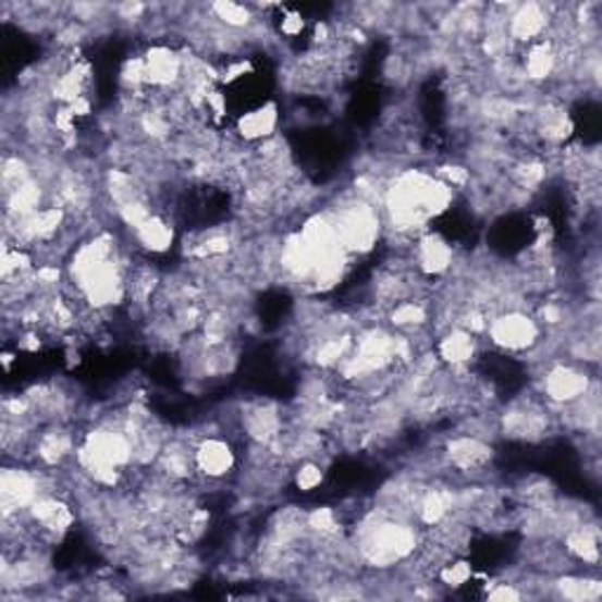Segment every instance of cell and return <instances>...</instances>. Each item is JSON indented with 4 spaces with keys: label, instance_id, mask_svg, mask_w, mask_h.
Returning <instances> with one entry per match:
<instances>
[{
    "label": "cell",
    "instance_id": "ba28073f",
    "mask_svg": "<svg viewBox=\"0 0 602 602\" xmlns=\"http://www.w3.org/2000/svg\"><path fill=\"white\" fill-rule=\"evenodd\" d=\"M132 245L146 257H163L177 243V226L170 217L153 212L146 222L130 233Z\"/></svg>",
    "mask_w": 602,
    "mask_h": 602
},
{
    "label": "cell",
    "instance_id": "277c9868",
    "mask_svg": "<svg viewBox=\"0 0 602 602\" xmlns=\"http://www.w3.org/2000/svg\"><path fill=\"white\" fill-rule=\"evenodd\" d=\"M196 459V480L217 484L236 476L241 457L236 447L222 433L202 435L194 447Z\"/></svg>",
    "mask_w": 602,
    "mask_h": 602
},
{
    "label": "cell",
    "instance_id": "8fae6325",
    "mask_svg": "<svg viewBox=\"0 0 602 602\" xmlns=\"http://www.w3.org/2000/svg\"><path fill=\"white\" fill-rule=\"evenodd\" d=\"M520 69L525 81L532 87H546L557 76V50L549 38H541L532 46L523 48Z\"/></svg>",
    "mask_w": 602,
    "mask_h": 602
},
{
    "label": "cell",
    "instance_id": "5bb4252c",
    "mask_svg": "<svg viewBox=\"0 0 602 602\" xmlns=\"http://www.w3.org/2000/svg\"><path fill=\"white\" fill-rule=\"evenodd\" d=\"M325 480H328V466L316 462V459L297 462L295 468H292V476H290V482L295 484V490L302 494L318 492L322 484H325Z\"/></svg>",
    "mask_w": 602,
    "mask_h": 602
},
{
    "label": "cell",
    "instance_id": "7a4b0ae2",
    "mask_svg": "<svg viewBox=\"0 0 602 602\" xmlns=\"http://www.w3.org/2000/svg\"><path fill=\"white\" fill-rule=\"evenodd\" d=\"M484 336L504 354L527 356L543 340V328L525 308H508V311L492 316Z\"/></svg>",
    "mask_w": 602,
    "mask_h": 602
},
{
    "label": "cell",
    "instance_id": "30bf717a",
    "mask_svg": "<svg viewBox=\"0 0 602 602\" xmlns=\"http://www.w3.org/2000/svg\"><path fill=\"white\" fill-rule=\"evenodd\" d=\"M563 551L575 561L579 567H598L600 563V527L598 518H589L561 537Z\"/></svg>",
    "mask_w": 602,
    "mask_h": 602
},
{
    "label": "cell",
    "instance_id": "7c38bea8",
    "mask_svg": "<svg viewBox=\"0 0 602 602\" xmlns=\"http://www.w3.org/2000/svg\"><path fill=\"white\" fill-rule=\"evenodd\" d=\"M551 595L572 602H598L602 598V581L598 577L583 575L579 569L563 572L553 577Z\"/></svg>",
    "mask_w": 602,
    "mask_h": 602
},
{
    "label": "cell",
    "instance_id": "3957f363",
    "mask_svg": "<svg viewBox=\"0 0 602 602\" xmlns=\"http://www.w3.org/2000/svg\"><path fill=\"white\" fill-rule=\"evenodd\" d=\"M440 450H443L447 471L462 478H488V471L494 464V445L488 438H480L468 431L450 435Z\"/></svg>",
    "mask_w": 602,
    "mask_h": 602
},
{
    "label": "cell",
    "instance_id": "8992f818",
    "mask_svg": "<svg viewBox=\"0 0 602 602\" xmlns=\"http://www.w3.org/2000/svg\"><path fill=\"white\" fill-rule=\"evenodd\" d=\"M551 28V5L520 3L513 5L506 17V36L516 48H527L546 38Z\"/></svg>",
    "mask_w": 602,
    "mask_h": 602
},
{
    "label": "cell",
    "instance_id": "e0dca14e",
    "mask_svg": "<svg viewBox=\"0 0 602 602\" xmlns=\"http://www.w3.org/2000/svg\"><path fill=\"white\" fill-rule=\"evenodd\" d=\"M492 586L484 589V598L488 600H496V602H513V600H523L525 593L520 591V586L511 579H502V581H490Z\"/></svg>",
    "mask_w": 602,
    "mask_h": 602
},
{
    "label": "cell",
    "instance_id": "4fadbf2b",
    "mask_svg": "<svg viewBox=\"0 0 602 602\" xmlns=\"http://www.w3.org/2000/svg\"><path fill=\"white\" fill-rule=\"evenodd\" d=\"M208 10L214 17V22H219L224 28H231V32H249V28L257 26L261 20V14L253 5L231 3V0L210 3Z\"/></svg>",
    "mask_w": 602,
    "mask_h": 602
},
{
    "label": "cell",
    "instance_id": "6da1fadb",
    "mask_svg": "<svg viewBox=\"0 0 602 602\" xmlns=\"http://www.w3.org/2000/svg\"><path fill=\"white\" fill-rule=\"evenodd\" d=\"M593 386H598V377L589 365L557 358L543 370L539 379V395L549 405L563 407L581 401Z\"/></svg>",
    "mask_w": 602,
    "mask_h": 602
},
{
    "label": "cell",
    "instance_id": "5b68a950",
    "mask_svg": "<svg viewBox=\"0 0 602 602\" xmlns=\"http://www.w3.org/2000/svg\"><path fill=\"white\" fill-rule=\"evenodd\" d=\"M417 273L429 281H443L457 267V249L438 231H423L409 249Z\"/></svg>",
    "mask_w": 602,
    "mask_h": 602
},
{
    "label": "cell",
    "instance_id": "9a60e30c",
    "mask_svg": "<svg viewBox=\"0 0 602 602\" xmlns=\"http://www.w3.org/2000/svg\"><path fill=\"white\" fill-rule=\"evenodd\" d=\"M474 577H476L474 565L468 563L464 555H457V557H452V561H447L443 567L438 569L435 581L443 583L445 589L457 591V589H464V586L471 583Z\"/></svg>",
    "mask_w": 602,
    "mask_h": 602
},
{
    "label": "cell",
    "instance_id": "2e32d148",
    "mask_svg": "<svg viewBox=\"0 0 602 602\" xmlns=\"http://www.w3.org/2000/svg\"><path fill=\"white\" fill-rule=\"evenodd\" d=\"M273 20H275L278 36L285 40H297L308 28V20L304 17V12L295 10V8H287V5L278 8V17H273Z\"/></svg>",
    "mask_w": 602,
    "mask_h": 602
},
{
    "label": "cell",
    "instance_id": "52a82bcc",
    "mask_svg": "<svg viewBox=\"0 0 602 602\" xmlns=\"http://www.w3.org/2000/svg\"><path fill=\"white\" fill-rule=\"evenodd\" d=\"M281 105L278 101H259L257 107L245 109L233 119V135L238 142L247 146H257L261 142H269L278 137V127H281Z\"/></svg>",
    "mask_w": 602,
    "mask_h": 602
},
{
    "label": "cell",
    "instance_id": "9c48e42d",
    "mask_svg": "<svg viewBox=\"0 0 602 602\" xmlns=\"http://www.w3.org/2000/svg\"><path fill=\"white\" fill-rule=\"evenodd\" d=\"M433 351L443 367H471L480 356V340L464 328H450L438 334Z\"/></svg>",
    "mask_w": 602,
    "mask_h": 602
}]
</instances>
